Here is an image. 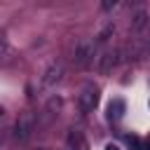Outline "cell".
<instances>
[{"instance_id": "cell-1", "label": "cell", "mask_w": 150, "mask_h": 150, "mask_svg": "<svg viewBox=\"0 0 150 150\" xmlns=\"http://www.w3.org/2000/svg\"><path fill=\"white\" fill-rule=\"evenodd\" d=\"M105 150H120V148H117L115 143H108V145H105Z\"/></svg>"}, {"instance_id": "cell-2", "label": "cell", "mask_w": 150, "mask_h": 150, "mask_svg": "<svg viewBox=\"0 0 150 150\" xmlns=\"http://www.w3.org/2000/svg\"><path fill=\"white\" fill-rule=\"evenodd\" d=\"M145 150H150V138H148V141H145Z\"/></svg>"}]
</instances>
